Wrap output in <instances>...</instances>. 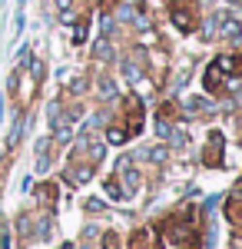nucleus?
I'll return each mask as SVG.
<instances>
[{"instance_id":"obj_1","label":"nucleus","mask_w":242,"mask_h":249,"mask_svg":"<svg viewBox=\"0 0 242 249\" xmlns=\"http://www.w3.org/2000/svg\"><path fill=\"white\" fill-rule=\"evenodd\" d=\"M216 20H219V30H223V37H229V40L239 37V20H236V17H216Z\"/></svg>"},{"instance_id":"obj_2","label":"nucleus","mask_w":242,"mask_h":249,"mask_svg":"<svg viewBox=\"0 0 242 249\" xmlns=\"http://www.w3.org/2000/svg\"><path fill=\"white\" fill-rule=\"evenodd\" d=\"M189 226L186 223H179V226H173V230H169V236H173V243H176V246H189V243H192V239H189Z\"/></svg>"},{"instance_id":"obj_3","label":"nucleus","mask_w":242,"mask_h":249,"mask_svg":"<svg viewBox=\"0 0 242 249\" xmlns=\"http://www.w3.org/2000/svg\"><path fill=\"white\" fill-rule=\"evenodd\" d=\"M173 23H176L183 34H189V30H192V17H189L186 10H173Z\"/></svg>"},{"instance_id":"obj_4","label":"nucleus","mask_w":242,"mask_h":249,"mask_svg":"<svg viewBox=\"0 0 242 249\" xmlns=\"http://www.w3.org/2000/svg\"><path fill=\"white\" fill-rule=\"evenodd\" d=\"M219 143H223V136H219V133H212V136H209V150H206V163H219V156H216V153H219Z\"/></svg>"},{"instance_id":"obj_5","label":"nucleus","mask_w":242,"mask_h":249,"mask_svg":"<svg viewBox=\"0 0 242 249\" xmlns=\"http://www.w3.org/2000/svg\"><path fill=\"white\" fill-rule=\"evenodd\" d=\"M216 107L209 103V100H203V96H196V100H189V113H212Z\"/></svg>"},{"instance_id":"obj_6","label":"nucleus","mask_w":242,"mask_h":249,"mask_svg":"<svg viewBox=\"0 0 242 249\" xmlns=\"http://www.w3.org/2000/svg\"><path fill=\"white\" fill-rule=\"evenodd\" d=\"M93 176V166H76V170H70V179L73 183H86Z\"/></svg>"},{"instance_id":"obj_7","label":"nucleus","mask_w":242,"mask_h":249,"mask_svg":"<svg viewBox=\"0 0 242 249\" xmlns=\"http://www.w3.org/2000/svg\"><path fill=\"white\" fill-rule=\"evenodd\" d=\"M106 140L120 146V143H126V140H130V133H126V130H120V126H110V130H106Z\"/></svg>"},{"instance_id":"obj_8","label":"nucleus","mask_w":242,"mask_h":249,"mask_svg":"<svg viewBox=\"0 0 242 249\" xmlns=\"http://www.w3.org/2000/svg\"><path fill=\"white\" fill-rule=\"evenodd\" d=\"M106 196H113V199H123V196H126V193H123V186L116 183V176H113V179H106Z\"/></svg>"},{"instance_id":"obj_9","label":"nucleus","mask_w":242,"mask_h":249,"mask_svg":"<svg viewBox=\"0 0 242 249\" xmlns=\"http://www.w3.org/2000/svg\"><path fill=\"white\" fill-rule=\"evenodd\" d=\"M93 53H96V60H110L113 57V50H110V43H106V40H100V43H96Z\"/></svg>"},{"instance_id":"obj_10","label":"nucleus","mask_w":242,"mask_h":249,"mask_svg":"<svg viewBox=\"0 0 242 249\" xmlns=\"http://www.w3.org/2000/svg\"><path fill=\"white\" fill-rule=\"evenodd\" d=\"M206 87H209V90H216V87H219V67H216V63H212V67H209V73H206Z\"/></svg>"},{"instance_id":"obj_11","label":"nucleus","mask_w":242,"mask_h":249,"mask_svg":"<svg viewBox=\"0 0 242 249\" xmlns=\"http://www.w3.org/2000/svg\"><path fill=\"white\" fill-rule=\"evenodd\" d=\"M216 67H219L223 73H232V70H236V57H219V60H216Z\"/></svg>"},{"instance_id":"obj_12","label":"nucleus","mask_w":242,"mask_h":249,"mask_svg":"<svg viewBox=\"0 0 242 249\" xmlns=\"http://www.w3.org/2000/svg\"><path fill=\"white\" fill-rule=\"evenodd\" d=\"M113 93H116V87H113V80H100V96H103V100H110Z\"/></svg>"},{"instance_id":"obj_13","label":"nucleus","mask_w":242,"mask_h":249,"mask_svg":"<svg viewBox=\"0 0 242 249\" xmlns=\"http://www.w3.org/2000/svg\"><path fill=\"white\" fill-rule=\"evenodd\" d=\"M123 73H126V80H139V67L136 63H123Z\"/></svg>"},{"instance_id":"obj_14","label":"nucleus","mask_w":242,"mask_h":249,"mask_svg":"<svg viewBox=\"0 0 242 249\" xmlns=\"http://www.w3.org/2000/svg\"><path fill=\"white\" fill-rule=\"evenodd\" d=\"M149 160H153V163H163V160H166V150H163V146L149 150Z\"/></svg>"},{"instance_id":"obj_15","label":"nucleus","mask_w":242,"mask_h":249,"mask_svg":"<svg viewBox=\"0 0 242 249\" xmlns=\"http://www.w3.org/2000/svg\"><path fill=\"white\" fill-rule=\"evenodd\" d=\"M37 236H40V239H47V236H50V219H40V226H37Z\"/></svg>"},{"instance_id":"obj_16","label":"nucleus","mask_w":242,"mask_h":249,"mask_svg":"<svg viewBox=\"0 0 242 249\" xmlns=\"http://www.w3.org/2000/svg\"><path fill=\"white\" fill-rule=\"evenodd\" d=\"M90 160H93V163H100V160H103V146H100V143H93V146H90Z\"/></svg>"},{"instance_id":"obj_17","label":"nucleus","mask_w":242,"mask_h":249,"mask_svg":"<svg viewBox=\"0 0 242 249\" xmlns=\"http://www.w3.org/2000/svg\"><path fill=\"white\" fill-rule=\"evenodd\" d=\"M73 40H76V43H83V40H86V23H76V34H73Z\"/></svg>"},{"instance_id":"obj_18","label":"nucleus","mask_w":242,"mask_h":249,"mask_svg":"<svg viewBox=\"0 0 242 249\" xmlns=\"http://www.w3.org/2000/svg\"><path fill=\"white\" fill-rule=\"evenodd\" d=\"M70 90H73V93H83V90H86V80H83V77H76L73 83H70Z\"/></svg>"},{"instance_id":"obj_19","label":"nucleus","mask_w":242,"mask_h":249,"mask_svg":"<svg viewBox=\"0 0 242 249\" xmlns=\"http://www.w3.org/2000/svg\"><path fill=\"white\" fill-rule=\"evenodd\" d=\"M169 143H173V146H183V143H186V136L176 130V133H169Z\"/></svg>"},{"instance_id":"obj_20","label":"nucleus","mask_w":242,"mask_h":249,"mask_svg":"<svg viewBox=\"0 0 242 249\" xmlns=\"http://www.w3.org/2000/svg\"><path fill=\"white\" fill-rule=\"evenodd\" d=\"M86 210H93V213H100V210H103V203H100V199H86Z\"/></svg>"},{"instance_id":"obj_21","label":"nucleus","mask_w":242,"mask_h":249,"mask_svg":"<svg viewBox=\"0 0 242 249\" xmlns=\"http://www.w3.org/2000/svg\"><path fill=\"white\" fill-rule=\"evenodd\" d=\"M103 246H106V249H116V236H113V232L106 236V239H103Z\"/></svg>"},{"instance_id":"obj_22","label":"nucleus","mask_w":242,"mask_h":249,"mask_svg":"<svg viewBox=\"0 0 242 249\" xmlns=\"http://www.w3.org/2000/svg\"><path fill=\"white\" fill-rule=\"evenodd\" d=\"M56 7H60L63 14H70V0H56Z\"/></svg>"},{"instance_id":"obj_23","label":"nucleus","mask_w":242,"mask_h":249,"mask_svg":"<svg viewBox=\"0 0 242 249\" xmlns=\"http://www.w3.org/2000/svg\"><path fill=\"white\" fill-rule=\"evenodd\" d=\"M225 3H239V0H225Z\"/></svg>"},{"instance_id":"obj_24","label":"nucleus","mask_w":242,"mask_h":249,"mask_svg":"<svg viewBox=\"0 0 242 249\" xmlns=\"http://www.w3.org/2000/svg\"><path fill=\"white\" fill-rule=\"evenodd\" d=\"M63 249H73V246H63Z\"/></svg>"},{"instance_id":"obj_25","label":"nucleus","mask_w":242,"mask_h":249,"mask_svg":"<svg viewBox=\"0 0 242 249\" xmlns=\"http://www.w3.org/2000/svg\"><path fill=\"white\" fill-rule=\"evenodd\" d=\"M173 3H179V0H173Z\"/></svg>"}]
</instances>
